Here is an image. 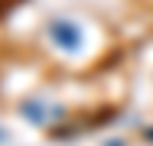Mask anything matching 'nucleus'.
Wrapping results in <instances>:
<instances>
[{
    "mask_svg": "<svg viewBox=\"0 0 153 146\" xmlns=\"http://www.w3.org/2000/svg\"><path fill=\"white\" fill-rule=\"evenodd\" d=\"M52 32H56V42H62V46H68V49H75V46H78V36H75V29H72V26L56 23Z\"/></svg>",
    "mask_w": 153,
    "mask_h": 146,
    "instance_id": "f257e3e1",
    "label": "nucleus"
}]
</instances>
